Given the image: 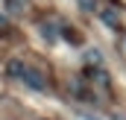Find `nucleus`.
Returning <instances> with one entry per match:
<instances>
[{
  "label": "nucleus",
  "mask_w": 126,
  "mask_h": 120,
  "mask_svg": "<svg viewBox=\"0 0 126 120\" xmlns=\"http://www.w3.org/2000/svg\"><path fill=\"white\" fill-rule=\"evenodd\" d=\"M6 73L12 76V79H21L24 85H30V88H44V76H41V70H35L32 64L27 61H9V67H6Z\"/></svg>",
  "instance_id": "1"
},
{
  "label": "nucleus",
  "mask_w": 126,
  "mask_h": 120,
  "mask_svg": "<svg viewBox=\"0 0 126 120\" xmlns=\"http://www.w3.org/2000/svg\"><path fill=\"white\" fill-rule=\"evenodd\" d=\"M103 21L114 27V24H117V15H111V9H106V12H103Z\"/></svg>",
  "instance_id": "2"
}]
</instances>
